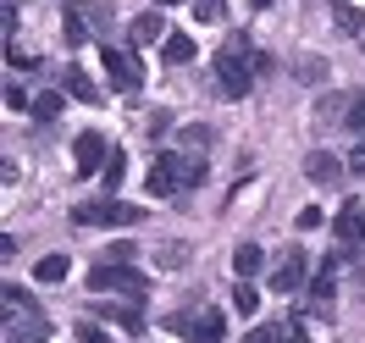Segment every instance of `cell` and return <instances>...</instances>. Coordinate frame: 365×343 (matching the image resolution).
Returning <instances> with one entry per match:
<instances>
[{"label":"cell","mask_w":365,"mask_h":343,"mask_svg":"<svg viewBox=\"0 0 365 343\" xmlns=\"http://www.w3.org/2000/svg\"><path fill=\"white\" fill-rule=\"evenodd\" d=\"M205 183V155L200 150H160L150 166V194H188Z\"/></svg>","instance_id":"6da1fadb"},{"label":"cell","mask_w":365,"mask_h":343,"mask_svg":"<svg viewBox=\"0 0 365 343\" xmlns=\"http://www.w3.org/2000/svg\"><path fill=\"white\" fill-rule=\"evenodd\" d=\"M210 72H216V89L227 94V100H244V94H250V83H255V50H250V34H232L227 45L216 50Z\"/></svg>","instance_id":"7a4b0ae2"},{"label":"cell","mask_w":365,"mask_h":343,"mask_svg":"<svg viewBox=\"0 0 365 343\" xmlns=\"http://www.w3.org/2000/svg\"><path fill=\"white\" fill-rule=\"evenodd\" d=\"M144 222V205H128V200H83L72 205V227H138Z\"/></svg>","instance_id":"3957f363"},{"label":"cell","mask_w":365,"mask_h":343,"mask_svg":"<svg viewBox=\"0 0 365 343\" xmlns=\"http://www.w3.org/2000/svg\"><path fill=\"white\" fill-rule=\"evenodd\" d=\"M89 288L94 294H128V299H144V272H133V260H100L89 272Z\"/></svg>","instance_id":"277c9868"},{"label":"cell","mask_w":365,"mask_h":343,"mask_svg":"<svg viewBox=\"0 0 365 343\" xmlns=\"http://www.w3.org/2000/svg\"><path fill=\"white\" fill-rule=\"evenodd\" d=\"M100 61H106V78H111L116 94H138V83H144V67H138L133 45H106L100 50Z\"/></svg>","instance_id":"5b68a950"},{"label":"cell","mask_w":365,"mask_h":343,"mask_svg":"<svg viewBox=\"0 0 365 343\" xmlns=\"http://www.w3.org/2000/svg\"><path fill=\"white\" fill-rule=\"evenodd\" d=\"M106 155H111V150H106V138H100V133H78V138H72V172H78V178L106 172Z\"/></svg>","instance_id":"8992f818"},{"label":"cell","mask_w":365,"mask_h":343,"mask_svg":"<svg viewBox=\"0 0 365 343\" xmlns=\"http://www.w3.org/2000/svg\"><path fill=\"white\" fill-rule=\"evenodd\" d=\"M304 282H310V260H304V250H288L277 260V272H272V288L277 294H299Z\"/></svg>","instance_id":"52a82bcc"},{"label":"cell","mask_w":365,"mask_h":343,"mask_svg":"<svg viewBox=\"0 0 365 343\" xmlns=\"http://www.w3.org/2000/svg\"><path fill=\"white\" fill-rule=\"evenodd\" d=\"M6 343H50V321L39 310H17L6 316Z\"/></svg>","instance_id":"ba28073f"},{"label":"cell","mask_w":365,"mask_h":343,"mask_svg":"<svg viewBox=\"0 0 365 343\" xmlns=\"http://www.w3.org/2000/svg\"><path fill=\"white\" fill-rule=\"evenodd\" d=\"M94 316H106V321H116L122 332H144V310H138V299H94Z\"/></svg>","instance_id":"9c48e42d"},{"label":"cell","mask_w":365,"mask_h":343,"mask_svg":"<svg viewBox=\"0 0 365 343\" xmlns=\"http://www.w3.org/2000/svg\"><path fill=\"white\" fill-rule=\"evenodd\" d=\"M343 172H349V160H338L332 150H310V155H304V178H310V183H321V188H332Z\"/></svg>","instance_id":"30bf717a"},{"label":"cell","mask_w":365,"mask_h":343,"mask_svg":"<svg viewBox=\"0 0 365 343\" xmlns=\"http://www.w3.org/2000/svg\"><path fill=\"white\" fill-rule=\"evenodd\" d=\"M338 244L343 250H365V205L360 200H349L338 210Z\"/></svg>","instance_id":"8fae6325"},{"label":"cell","mask_w":365,"mask_h":343,"mask_svg":"<svg viewBox=\"0 0 365 343\" xmlns=\"http://www.w3.org/2000/svg\"><path fill=\"white\" fill-rule=\"evenodd\" d=\"M222 327H227V321H222V310H216V304H205V310H194V316H188V343H222V338H227Z\"/></svg>","instance_id":"7c38bea8"},{"label":"cell","mask_w":365,"mask_h":343,"mask_svg":"<svg viewBox=\"0 0 365 343\" xmlns=\"http://www.w3.org/2000/svg\"><path fill=\"white\" fill-rule=\"evenodd\" d=\"M332 288H338V255H327V266H321L316 282H310V299H316V310H332Z\"/></svg>","instance_id":"4fadbf2b"},{"label":"cell","mask_w":365,"mask_h":343,"mask_svg":"<svg viewBox=\"0 0 365 343\" xmlns=\"http://www.w3.org/2000/svg\"><path fill=\"white\" fill-rule=\"evenodd\" d=\"M160 34H166V23H160V11H138L133 23H128V45H155Z\"/></svg>","instance_id":"5bb4252c"},{"label":"cell","mask_w":365,"mask_h":343,"mask_svg":"<svg viewBox=\"0 0 365 343\" xmlns=\"http://www.w3.org/2000/svg\"><path fill=\"white\" fill-rule=\"evenodd\" d=\"M349 106H354V94H321V100H316V122H321V128L349 122Z\"/></svg>","instance_id":"9a60e30c"},{"label":"cell","mask_w":365,"mask_h":343,"mask_svg":"<svg viewBox=\"0 0 365 343\" xmlns=\"http://www.w3.org/2000/svg\"><path fill=\"white\" fill-rule=\"evenodd\" d=\"M61 39H67L72 50H78V45H89V39H94V28L83 23V11H78V6H67V11H61Z\"/></svg>","instance_id":"2e32d148"},{"label":"cell","mask_w":365,"mask_h":343,"mask_svg":"<svg viewBox=\"0 0 365 343\" xmlns=\"http://www.w3.org/2000/svg\"><path fill=\"white\" fill-rule=\"evenodd\" d=\"M260 266H266V250H260V244H238V250H232V272H238V277H250V282H255Z\"/></svg>","instance_id":"e0dca14e"},{"label":"cell","mask_w":365,"mask_h":343,"mask_svg":"<svg viewBox=\"0 0 365 343\" xmlns=\"http://www.w3.org/2000/svg\"><path fill=\"white\" fill-rule=\"evenodd\" d=\"M61 89H67L72 100H83V106H100V89L89 83V72H78V67H67V78H61Z\"/></svg>","instance_id":"ac0fdd59"},{"label":"cell","mask_w":365,"mask_h":343,"mask_svg":"<svg viewBox=\"0 0 365 343\" xmlns=\"http://www.w3.org/2000/svg\"><path fill=\"white\" fill-rule=\"evenodd\" d=\"M72 6H78V11H83V23L94 28V34H106V28H111V0H72Z\"/></svg>","instance_id":"d6986e66"},{"label":"cell","mask_w":365,"mask_h":343,"mask_svg":"<svg viewBox=\"0 0 365 343\" xmlns=\"http://www.w3.org/2000/svg\"><path fill=\"white\" fill-rule=\"evenodd\" d=\"M160 61H172V67L194 61V39H188V34H166V39H160Z\"/></svg>","instance_id":"ffe728a7"},{"label":"cell","mask_w":365,"mask_h":343,"mask_svg":"<svg viewBox=\"0 0 365 343\" xmlns=\"http://www.w3.org/2000/svg\"><path fill=\"white\" fill-rule=\"evenodd\" d=\"M67 272H72V260H67V255H45V260L34 266V277H39V282H61Z\"/></svg>","instance_id":"44dd1931"},{"label":"cell","mask_w":365,"mask_h":343,"mask_svg":"<svg viewBox=\"0 0 365 343\" xmlns=\"http://www.w3.org/2000/svg\"><path fill=\"white\" fill-rule=\"evenodd\" d=\"M332 23H338L343 34H365V11L360 6H332Z\"/></svg>","instance_id":"7402d4cb"},{"label":"cell","mask_w":365,"mask_h":343,"mask_svg":"<svg viewBox=\"0 0 365 343\" xmlns=\"http://www.w3.org/2000/svg\"><path fill=\"white\" fill-rule=\"evenodd\" d=\"M155 266H160V272H178V266H188V244H160V250H155Z\"/></svg>","instance_id":"603a6c76"},{"label":"cell","mask_w":365,"mask_h":343,"mask_svg":"<svg viewBox=\"0 0 365 343\" xmlns=\"http://www.w3.org/2000/svg\"><path fill=\"white\" fill-rule=\"evenodd\" d=\"M100 178H106V188H122V178H128V155H122V150H111V155H106V172H100Z\"/></svg>","instance_id":"cb8c5ba5"},{"label":"cell","mask_w":365,"mask_h":343,"mask_svg":"<svg viewBox=\"0 0 365 343\" xmlns=\"http://www.w3.org/2000/svg\"><path fill=\"white\" fill-rule=\"evenodd\" d=\"M61 116V94H34V122H56Z\"/></svg>","instance_id":"d4e9b609"},{"label":"cell","mask_w":365,"mask_h":343,"mask_svg":"<svg viewBox=\"0 0 365 343\" xmlns=\"http://www.w3.org/2000/svg\"><path fill=\"white\" fill-rule=\"evenodd\" d=\"M210 138L216 133H210L205 122H188V128H182V150H210Z\"/></svg>","instance_id":"484cf974"},{"label":"cell","mask_w":365,"mask_h":343,"mask_svg":"<svg viewBox=\"0 0 365 343\" xmlns=\"http://www.w3.org/2000/svg\"><path fill=\"white\" fill-rule=\"evenodd\" d=\"M232 304H238L244 316H255V310H260V294H255V282H250V277H244V282L232 288Z\"/></svg>","instance_id":"4316f807"},{"label":"cell","mask_w":365,"mask_h":343,"mask_svg":"<svg viewBox=\"0 0 365 343\" xmlns=\"http://www.w3.org/2000/svg\"><path fill=\"white\" fill-rule=\"evenodd\" d=\"M277 343H310V332H304V321H277Z\"/></svg>","instance_id":"83f0119b"},{"label":"cell","mask_w":365,"mask_h":343,"mask_svg":"<svg viewBox=\"0 0 365 343\" xmlns=\"http://www.w3.org/2000/svg\"><path fill=\"white\" fill-rule=\"evenodd\" d=\"M194 17L200 23H222L227 17V0H194Z\"/></svg>","instance_id":"f1b7e54d"},{"label":"cell","mask_w":365,"mask_h":343,"mask_svg":"<svg viewBox=\"0 0 365 343\" xmlns=\"http://www.w3.org/2000/svg\"><path fill=\"white\" fill-rule=\"evenodd\" d=\"M299 78H304V83H321V78H327V61H321V56H299Z\"/></svg>","instance_id":"f546056e"},{"label":"cell","mask_w":365,"mask_h":343,"mask_svg":"<svg viewBox=\"0 0 365 343\" xmlns=\"http://www.w3.org/2000/svg\"><path fill=\"white\" fill-rule=\"evenodd\" d=\"M0 299H6V316H17V310H34V304H28V294L17 288V282H6V294H0Z\"/></svg>","instance_id":"4dcf8cb0"},{"label":"cell","mask_w":365,"mask_h":343,"mask_svg":"<svg viewBox=\"0 0 365 343\" xmlns=\"http://www.w3.org/2000/svg\"><path fill=\"white\" fill-rule=\"evenodd\" d=\"M343 128H354V133L365 138V94H354V106H349V122Z\"/></svg>","instance_id":"1f68e13d"},{"label":"cell","mask_w":365,"mask_h":343,"mask_svg":"<svg viewBox=\"0 0 365 343\" xmlns=\"http://www.w3.org/2000/svg\"><path fill=\"white\" fill-rule=\"evenodd\" d=\"M6 106H11V111H34V100H28V94L17 89V83H11V89H6Z\"/></svg>","instance_id":"d6a6232c"},{"label":"cell","mask_w":365,"mask_h":343,"mask_svg":"<svg viewBox=\"0 0 365 343\" xmlns=\"http://www.w3.org/2000/svg\"><path fill=\"white\" fill-rule=\"evenodd\" d=\"M144 128H150V133H166V128H172V116H166V111H150V116H144Z\"/></svg>","instance_id":"836d02e7"},{"label":"cell","mask_w":365,"mask_h":343,"mask_svg":"<svg viewBox=\"0 0 365 343\" xmlns=\"http://www.w3.org/2000/svg\"><path fill=\"white\" fill-rule=\"evenodd\" d=\"M78 343H111V338H106V332H100L94 321H83V327H78Z\"/></svg>","instance_id":"e575fe53"},{"label":"cell","mask_w":365,"mask_h":343,"mask_svg":"<svg viewBox=\"0 0 365 343\" xmlns=\"http://www.w3.org/2000/svg\"><path fill=\"white\" fill-rule=\"evenodd\" d=\"M133 255H138V250L128 244V238H122V244H111V250H106V260H133Z\"/></svg>","instance_id":"d590c367"},{"label":"cell","mask_w":365,"mask_h":343,"mask_svg":"<svg viewBox=\"0 0 365 343\" xmlns=\"http://www.w3.org/2000/svg\"><path fill=\"white\" fill-rule=\"evenodd\" d=\"M349 172H354V178H365V138L354 144V155H349Z\"/></svg>","instance_id":"8d00e7d4"},{"label":"cell","mask_w":365,"mask_h":343,"mask_svg":"<svg viewBox=\"0 0 365 343\" xmlns=\"http://www.w3.org/2000/svg\"><path fill=\"white\" fill-rule=\"evenodd\" d=\"M244 343H277V327H250V338Z\"/></svg>","instance_id":"74e56055"},{"label":"cell","mask_w":365,"mask_h":343,"mask_svg":"<svg viewBox=\"0 0 365 343\" xmlns=\"http://www.w3.org/2000/svg\"><path fill=\"white\" fill-rule=\"evenodd\" d=\"M250 6H255V11H266V6H272V0H250Z\"/></svg>","instance_id":"f35d334b"},{"label":"cell","mask_w":365,"mask_h":343,"mask_svg":"<svg viewBox=\"0 0 365 343\" xmlns=\"http://www.w3.org/2000/svg\"><path fill=\"white\" fill-rule=\"evenodd\" d=\"M160 6H178V0H160Z\"/></svg>","instance_id":"ab89813d"}]
</instances>
